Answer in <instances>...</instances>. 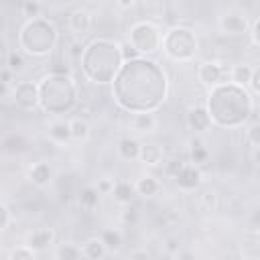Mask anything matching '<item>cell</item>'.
Here are the masks:
<instances>
[{"label": "cell", "instance_id": "cell-1", "mask_svg": "<svg viewBox=\"0 0 260 260\" xmlns=\"http://www.w3.org/2000/svg\"><path fill=\"white\" fill-rule=\"evenodd\" d=\"M252 112H254V102L248 95L246 87L236 85L232 81L211 87L207 95V114L211 118V124L223 128H236L246 124Z\"/></svg>", "mask_w": 260, "mask_h": 260}, {"label": "cell", "instance_id": "cell-2", "mask_svg": "<svg viewBox=\"0 0 260 260\" xmlns=\"http://www.w3.org/2000/svg\"><path fill=\"white\" fill-rule=\"evenodd\" d=\"M120 65V43L110 39H95L81 53V69L91 83H110Z\"/></svg>", "mask_w": 260, "mask_h": 260}, {"label": "cell", "instance_id": "cell-3", "mask_svg": "<svg viewBox=\"0 0 260 260\" xmlns=\"http://www.w3.org/2000/svg\"><path fill=\"white\" fill-rule=\"evenodd\" d=\"M77 102L75 83L67 73H51L39 83V106L49 114L69 112Z\"/></svg>", "mask_w": 260, "mask_h": 260}, {"label": "cell", "instance_id": "cell-4", "mask_svg": "<svg viewBox=\"0 0 260 260\" xmlns=\"http://www.w3.org/2000/svg\"><path fill=\"white\" fill-rule=\"evenodd\" d=\"M20 47L30 57H47L57 45V28L45 18H30L20 30Z\"/></svg>", "mask_w": 260, "mask_h": 260}, {"label": "cell", "instance_id": "cell-5", "mask_svg": "<svg viewBox=\"0 0 260 260\" xmlns=\"http://www.w3.org/2000/svg\"><path fill=\"white\" fill-rule=\"evenodd\" d=\"M197 35L187 26H173L160 39V49L165 55L177 63H187L197 53Z\"/></svg>", "mask_w": 260, "mask_h": 260}, {"label": "cell", "instance_id": "cell-6", "mask_svg": "<svg viewBox=\"0 0 260 260\" xmlns=\"http://www.w3.org/2000/svg\"><path fill=\"white\" fill-rule=\"evenodd\" d=\"M160 30L148 20L134 22L128 30V43L138 51V55H152L160 49Z\"/></svg>", "mask_w": 260, "mask_h": 260}, {"label": "cell", "instance_id": "cell-7", "mask_svg": "<svg viewBox=\"0 0 260 260\" xmlns=\"http://www.w3.org/2000/svg\"><path fill=\"white\" fill-rule=\"evenodd\" d=\"M197 79L205 85V87H215L219 83H225L230 79V67L221 65V63H213V61H205L197 67Z\"/></svg>", "mask_w": 260, "mask_h": 260}, {"label": "cell", "instance_id": "cell-8", "mask_svg": "<svg viewBox=\"0 0 260 260\" xmlns=\"http://www.w3.org/2000/svg\"><path fill=\"white\" fill-rule=\"evenodd\" d=\"M12 100L20 110H37L39 108V85L32 81H20L12 87Z\"/></svg>", "mask_w": 260, "mask_h": 260}, {"label": "cell", "instance_id": "cell-9", "mask_svg": "<svg viewBox=\"0 0 260 260\" xmlns=\"http://www.w3.org/2000/svg\"><path fill=\"white\" fill-rule=\"evenodd\" d=\"M173 179H175V183H177V187L179 189H183V191H193V189H197L199 185H201V169L197 167V165H181L179 167V171L173 175Z\"/></svg>", "mask_w": 260, "mask_h": 260}, {"label": "cell", "instance_id": "cell-10", "mask_svg": "<svg viewBox=\"0 0 260 260\" xmlns=\"http://www.w3.org/2000/svg\"><path fill=\"white\" fill-rule=\"evenodd\" d=\"M248 18L240 12H225L219 18V30L223 35H246L248 32Z\"/></svg>", "mask_w": 260, "mask_h": 260}, {"label": "cell", "instance_id": "cell-11", "mask_svg": "<svg viewBox=\"0 0 260 260\" xmlns=\"http://www.w3.org/2000/svg\"><path fill=\"white\" fill-rule=\"evenodd\" d=\"M53 177H55V173H53V169H51L49 162L39 160V162H35V165L28 169V181H30L35 187H39V189L49 187V185L53 183Z\"/></svg>", "mask_w": 260, "mask_h": 260}, {"label": "cell", "instance_id": "cell-12", "mask_svg": "<svg viewBox=\"0 0 260 260\" xmlns=\"http://www.w3.org/2000/svg\"><path fill=\"white\" fill-rule=\"evenodd\" d=\"M55 242V232L51 228H37L32 230L28 236H26V246L32 248L35 252H41V250H47L51 244Z\"/></svg>", "mask_w": 260, "mask_h": 260}, {"label": "cell", "instance_id": "cell-13", "mask_svg": "<svg viewBox=\"0 0 260 260\" xmlns=\"http://www.w3.org/2000/svg\"><path fill=\"white\" fill-rule=\"evenodd\" d=\"M67 24H69L71 32H75V35H83V32H87V30L91 28V14H89L87 10H83V8H77V10L69 12V16H67Z\"/></svg>", "mask_w": 260, "mask_h": 260}, {"label": "cell", "instance_id": "cell-14", "mask_svg": "<svg viewBox=\"0 0 260 260\" xmlns=\"http://www.w3.org/2000/svg\"><path fill=\"white\" fill-rule=\"evenodd\" d=\"M187 124H189V128L195 130V132L207 130V128L211 126V118H209V114H207V108H205V106H195V108H191L189 114H187Z\"/></svg>", "mask_w": 260, "mask_h": 260}, {"label": "cell", "instance_id": "cell-15", "mask_svg": "<svg viewBox=\"0 0 260 260\" xmlns=\"http://www.w3.org/2000/svg\"><path fill=\"white\" fill-rule=\"evenodd\" d=\"M100 240H102V244L106 246V250H108L110 254L120 252V248H122V244H124V236H122V232L116 230V228H106V230H102Z\"/></svg>", "mask_w": 260, "mask_h": 260}, {"label": "cell", "instance_id": "cell-16", "mask_svg": "<svg viewBox=\"0 0 260 260\" xmlns=\"http://www.w3.org/2000/svg\"><path fill=\"white\" fill-rule=\"evenodd\" d=\"M134 191H136V195H140V197H154V195H158V191H160V183H158V179H154L152 175H144V177H140V179L134 183Z\"/></svg>", "mask_w": 260, "mask_h": 260}, {"label": "cell", "instance_id": "cell-17", "mask_svg": "<svg viewBox=\"0 0 260 260\" xmlns=\"http://www.w3.org/2000/svg\"><path fill=\"white\" fill-rule=\"evenodd\" d=\"M47 134H49L55 142H59V144L69 142V140H71L69 122H67V120H53V122L47 126Z\"/></svg>", "mask_w": 260, "mask_h": 260}, {"label": "cell", "instance_id": "cell-18", "mask_svg": "<svg viewBox=\"0 0 260 260\" xmlns=\"http://www.w3.org/2000/svg\"><path fill=\"white\" fill-rule=\"evenodd\" d=\"M118 154L120 158L124 160H138V154H140V142L136 138H120L118 140Z\"/></svg>", "mask_w": 260, "mask_h": 260}, {"label": "cell", "instance_id": "cell-19", "mask_svg": "<svg viewBox=\"0 0 260 260\" xmlns=\"http://www.w3.org/2000/svg\"><path fill=\"white\" fill-rule=\"evenodd\" d=\"M132 128L136 132H142V134L152 132L156 128V116L152 112H136L132 116Z\"/></svg>", "mask_w": 260, "mask_h": 260}, {"label": "cell", "instance_id": "cell-20", "mask_svg": "<svg viewBox=\"0 0 260 260\" xmlns=\"http://www.w3.org/2000/svg\"><path fill=\"white\" fill-rule=\"evenodd\" d=\"M110 195H114V199H116L120 205H128V203H132L136 191H134V185H130L128 181H116Z\"/></svg>", "mask_w": 260, "mask_h": 260}, {"label": "cell", "instance_id": "cell-21", "mask_svg": "<svg viewBox=\"0 0 260 260\" xmlns=\"http://www.w3.org/2000/svg\"><path fill=\"white\" fill-rule=\"evenodd\" d=\"M138 160L144 162V165H158L162 160V148L158 144H140V154H138Z\"/></svg>", "mask_w": 260, "mask_h": 260}, {"label": "cell", "instance_id": "cell-22", "mask_svg": "<svg viewBox=\"0 0 260 260\" xmlns=\"http://www.w3.org/2000/svg\"><path fill=\"white\" fill-rule=\"evenodd\" d=\"M69 130H71V140L83 142L89 138V124L85 118H71L69 120Z\"/></svg>", "mask_w": 260, "mask_h": 260}, {"label": "cell", "instance_id": "cell-23", "mask_svg": "<svg viewBox=\"0 0 260 260\" xmlns=\"http://www.w3.org/2000/svg\"><path fill=\"white\" fill-rule=\"evenodd\" d=\"M81 254L85 256V258H104L106 254H108V250H106V246L102 244V240L100 238H89L85 244H83V248H81Z\"/></svg>", "mask_w": 260, "mask_h": 260}, {"label": "cell", "instance_id": "cell-24", "mask_svg": "<svg viewBox=\"0 0 260 260\" xmlns=\"http://www.w3.org/2000/svg\"><path fill=\"white\" fill-rule=\"evenodd\" d=\"M250 75H252V67H248V65H232L230 67V81L236 85L246 87L250 81Z\"/></svg>", "mask_w": 260, "mask_h": 260}, {"label": "cell", "instance_id": "cell-25", "mask_svg": "<svg viewBox=\"0 0 260 260\" xmlns=\"http://www.w3.org/2000/svg\"><path fill=\"white\" fill-rule=\"evenodd\" d=\"M79 205L81 207H85V209H93V207H98V203H100V193H98V189L93 187V185H87V187H83L81 191H79Z\"/></svg>", "mask_w": 260, "mask_h": 260}, {"label": "cell", "instance_id": "cell-26", "mask_svg": "<svg viewBox=\"0 0 260 260\" xmlns=\"http://www.w3.org/2000/svg\"><path fill=\"white\" fill-rule=\"evenodd\" d=\"M26 148V140L20 134H8L2 138V150L6 152H22Z\"/></svg>", "mask_w": 260, "mask_h": 260}, {"label": "cell", "instance_id": "cell-27", "mask_svg": "<svg viewBox=\"0 0 260 260\" xmlns=\"http://www.w3.org/2000/svg\"><path fill=\"white\" fill-rule=\"evenodd\" d=\"M207 158H209V150L203 146V142L193 140L191 142V162L197 165V167H201V165L207 162Z\"/></svg>", "mask_w": 260, "mask_h": 260}, {"label": "cell", "instance_id": "cell-28", "mask_svg": "<svg viewBox=\"0 0 260 260\" xmlns=\"http://www.w3.org/2000/svg\"><path fill=\"white\" fill-rule=\"evenodd\" d=\"M81 248H77L75 244H63L59 250H57V258L59 260H77L81 258Z\"/></svg>", "mask_w": 260, "mask_h": 260}, {"label": "cell", "instance_id": "cell-29", "mask_svg": "<svg viewBox=\"0 0 260 260\" xmlns=\"http://www.w3.org/2000/svg\"><path fill=\"white\" fill-rule=\"evenodd\" d=\"M217 207V195L213 191H205L199 195V209L201 211H215Z\"/></svg>", "mask_w": 260, "mask_h": 260}, {"label": "cell", "instance_id": "cell-30", "mask_svg": "<svg viewBox=\"0 0 260 260\" xmlns=\"http://www.w3.org/2000/svg\"><path fill=\"white\" fill-rule=\"evenodd\" d=\"M246 138H248L250 146H252L254 150H258V146H260V124L256 122V118H254V122L246 128Z\"/></svg>", "mask_w": 260, "mask_h": 260}, {"label": "cell", "instance_id": "cell-31", "mask_svg": "<svg viewBox=\"0 0 260 260\" xmlns=\"http://www.w3.org/2000/svg\"><path fill=\"white\" fill-rule=\"evenodd\" d=\"M35 254H37V252L24 244V246H20V248L10 250V252H8V258H10V260H32Z\"/></svg>", "mask_w": 260, "mask_h": 260}, {"label": "cell", "instance_id": "cell-32", "mask_svg": "<svg viewBox=\"0 0 260 260\" xmlns=\"http://www.w3.org/2000/svg\"><path fill=\"white\" fill-rule=\"evenodd\" d=\"M22 14L30 20V18H39L41 16V4L39 0H24L22 2Z\"/></svg>", "mask_w": 260, "mask_h": 260}, {"label": "cell", "instance_id": "cell-33", "mask_svg": "<svg viewBox=\"0 0 260 260\" xmlns=\"http://www.w3.org/2000/svg\"><path fill=\"white\" fill-rule=\"evenodd\" d=\"M6 65H8V69H10L12 73H16V71H22V69H24V59H22V55H18L16 51H12V53H8Z\"/></svg>", "mask_w": 260, "mask_h": 260}, {"label": "cell", "instance_id": "cell-34", "mask_svg": "<svg viewBox=\"0 0 260 260\" xmlns=\"http://www.w3.org/2000/svg\"><path fill=\"white\" fill-rule=\"evenodd\" d=\"M120 57H122V61H132V59H136V57H140V55H138V51L126 41V43L120 45Z\"/></svg>", "mask_w": 260, "mask_h": 260}, {"label": "cell", "instance_id": "cell-35", "mask_svg": "<svg viewBox=\"0 0 260 260\" xmlns=\"http://www.w3.org/2000/svg\"><path fill=\"white\" fill-rule=\"evenodd\" d=\"M248 85L252 87V93H254V95L260 93V67H252V75H250Z\"/></svg>", "mask_w": 260, "mask_h": 260}, {"label": "cell", "instance_id": "cell-36", "mask_svg": "<svg viewBox=\"0 0 260 260\" xmlns=\"http://www.w3.org/2000/svg\"><path fill=\"white\" fill-rule=\"evenodd\" d=\"M112 187H114V181L112 179H100L98 185H95V189H98L100 195H110L112 193Z\"/></svg>", "mask_w": 260, "mask_h": 260}, {"label": "cell", "instance_id": "cell-37", "mask_svg": "<svg viewBox=\"0 0 260 260\" xmlns=\"http://www.w3.org/2000/svg\"><path fill=\"white\" fill-rule=\"evenodd\" d=\"M10 223V211L4 203H0V232L6 230V225Z\"/></svg>", "mask_w": 260, "mask_h": 260}, {"label": "cell", "instance_id": "cell-38", "mask_svg": "<svg viewBox=\"0 0 260 260\" xmlns=\"http://www.w3.org/2000/svg\"><path fill=\"white\" fill-rule=\"evenodd\" d=\"M248 32H250L252 45H254V47H258V45H260V41H258V18H254V20L250 22V26H248Z\"/></svg>", "mask_w": 260, "mask_h": 260}, {"label": "cell", "instance_id": "cell-39", "mask_svg": "<svg viewBox=\"0 0 260 260\" xmlns=\"http://www.w3.org/2000/svg\"><path fill=\"white\" fill-rule=\"evenodd\" d=\"M122 221H124V223H134V221H136V209L130 207V203H128V207H126L124 213H122Z\"/></svg>", "mask_w": 260, "mask_h": 260}, {"label": "cell", "instance_id": "cell-40", "mask_svg": "<svg viewBox=\"0 0 260 260\" xmlns=\"http://www.w3.org/2000/svg\"><path fill=\"white\" fill-rule=\"evenodd\" d=\"M114 4H116L118 8H122V10H130V8L136 4V0H114Z\"/></svg>", "mask_w": 260, "mask_h": 260}, {"label": "cell", "instance_id": "cell-41", "mask_svg": "<svg viewBox=\"0 0 260 260\" xmlns=\"http://www.w3.org/2000/svg\"><path fill=\"white\" fill-rule=\"evenodd\" d=\"M12 93V87H10V83H6V81H0V98H8Z\"/></svg>", "mask_w": 260, "mask_h": 260}, {"label": "cell", "instance_id": "cell-42", "mask_svg": "<svg viewBox=\"0 0 260 260\" xmlns=\"http://www.w3.org/2000/svg\"><path fill=\"white\" fill-rule=\"evenodd\" d=\"M12 75H14V73H12V71L6 67V69H2V71H0V81H6V83H10V81H12Z\"/></svg>", "mask_w": 260, "mask_h": 260}, {"label": "cell", "instance_id": "cell-43", "mask_svg": "<svg viewBox=\"0 0 260 260\" xmlns=\"http://www.w3.org/2000/svg\"><path fill=\"white\" fill-rule=\"evenodd\" d=\"M181 165H183L181 160H171V162H169V167H167V171H169V175H175V173L179 171V167H181Z\"/></svg>", "mask_w": 260, "mask_h": 260}, {"label": "cell", "instance_id": "cell-44", "mask_svg": "<svg viewBox=\"0 0 260 260\" xmlns=\"http://www.w3.org/2000/svg\"><path fill=\"white\" fill-rule=\"evenodd\" d=\"M146 252H130V258H146Z\"/></svg>", "mask_w": 260, "mask_h": 260}]
</instances>
